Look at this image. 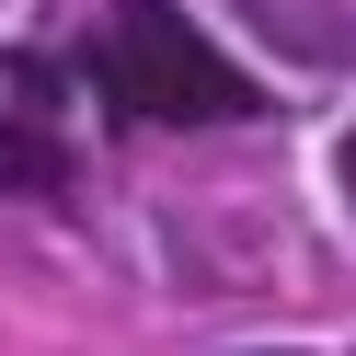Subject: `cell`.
Wrapping results in <instances>:
<instances>
[{"label":"cell","instance_id":"cell-3","mask_svg":"<svg viewBox=\"0 0 356 356\" xmlns=\"http://www.w3.org/2000/svg\"><path fill=\"white\" fill-rule=\"evenodd\" d=\"M70 184V149L58 138H24V127H0V195H58Z\"/></svg>","mask_w":356,"mask_h":356},{"label":"cell","instance_id":"cell-2","mask_svg":"<svg viewBox=\"0 0 356 356\" xmlns=\"http://www.w3.org/2000/svg\"><path fill=\"white\" fill-rule=\"evenodd\" d=\"M241 24H253L264 47H287L299 70H345L356 58V12L345 0H241Z\"/></svg>","mask_w":356,"mask_h":356},{"label":"cell","instance_id":"cell-4","mask_svg":"<svg viewBox=\"0 0 356 356\" xmlns=\"http://www.w3.org/2000/svg\"><path fill=\"white\" fill-rule=\"evenodd\" d=\"M345 195H356V127H345Z\"/></svg>","mask_w":356,"mask_h":356},{"label":"cell","instance_id":"cell-1","mask_svg":"<svg viewBox=\"0 0 356 356\" xmlns=\"http://www.w3.org/2000/svg\"><path fill=\"white\" fill-rule=\"evenodd\" d=\"M104 70H115V92L138 104V115H161V127H230V115H253V81L184 24V0H115Z\"/></svg>","mask_w":356,"mask_h":356}]
</instances>
